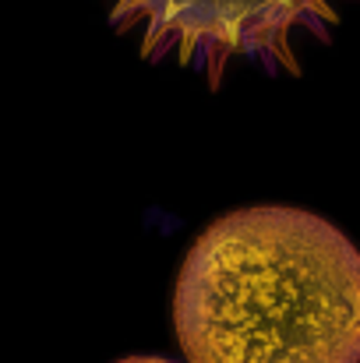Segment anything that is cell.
<instances>
[{
	"instance_id": "1",
	"label": "cell",
	"mask_w": 360,
	"mask_h": 363,
	"mask_svg": "<svg viewBox=\"0 0 360 363\" xmlns=\"http://www.w3.org/2000/svg\"><path fill=\"white\" fill-rule=\"evenodd\" d=\"M187 363H360V250L293 205L219 216L173 293Z\"/></svg>"
},
{
	"instance_id": "2",
	"label": "cell",
	"mask_w": 360,
	"mask_h": 363,
	"mask_svg": "<svg viewBox=\"0 0 360 363\" xmlns=\"http://www.w3.org/2000/svg\"><path fill=\"white\" fill-rule=\"evenodd\" d=\"M343 0H107L110 28L148 64L198 71L219 89L230 64L300 74L297 39L332 43Z\"/></svg>"
},
{
	"instance_id": "3",
	"label": "cell",
	"mask_w": 360,
	"mask_h": 363,
	"mask_svg": "<svg viewBox=\"0 0 360 363\" xmlns=\"http://www.w3.org/2000/svg\"><path fill=\"white\" fill-rule=\"evenodd\" d=\"M117 363H177V360H166V357H124Z\"/></svg>"
}]
</instances>
